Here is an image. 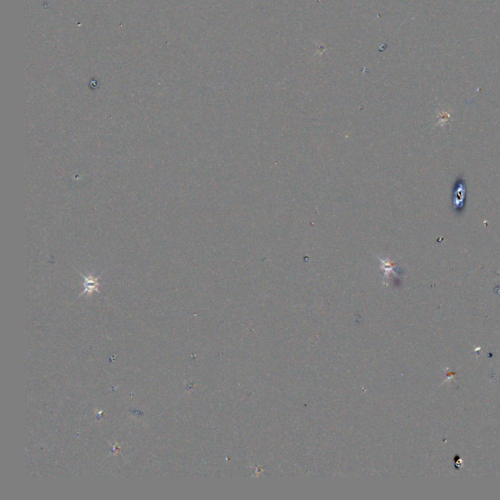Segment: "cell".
Listing matches in <instances>:
<instances>
[{"instance_id": "cell-1", "label": "cell", "mask_w": 500, "mask_h": 500, "mask_svg": "<svg viewBox=\"0 0 500 500\" xmlns=\"http://www.w3.org/2000/svg\"><path fill=\"white\" fill-rule=\"evenodd\" d=\"M454 198H453V206L456 211H462L464 208V202H465V195H466V188L465 183L462 179H459L455 182V188H454Z\"/></svg>"}, {"instance_id": "cell-2", "label": "cell", "mask_w": 500, "mask_h": 500, "mask_svg": "<svg viewBox=\"0 0 500 500\" xmlns=\"http://www.w3.org/2000/svg\"><path fill=\"white\" fill-rule=\"evenodd\" d=\"M83 277H84L85 281L87 282V286L85 285V287H86V289H87V290H93V289H96V287H97V285H98L97 278H94V277L89 278L88 276H83Z\"/></svg>"}]
</instances>
